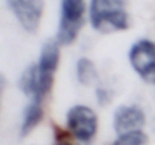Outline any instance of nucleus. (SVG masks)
I'll return each mask as SVG.
<instances>
[{"mask_svg":"<svg viewBox=\"0 0 155 145\" xmlns=\"http://www.w3.org/2000/svg\"><path fill=\"white\" fill-rule=\"evenodd\" d=\"M58 63L59 42L56 39H49L43 44L38 60L23 71L18 80L20 89L29 95L32 101L43 103L44 97L52 88Z\"/></svg>","mask_w":155,"mask_h":145,"instance_id":"nucleus-1","label":"nucleus"},{"mask_svg":"<svg viewBox=\"0 0 155 145\" xmlns=\"http://www.w3.org/2000/svg\"><path fill=\"white\" fill-rule=\"evenodd\" d=\"M91 27L101 33L120 32L129 27V15L125 0H91Z\"/></svg>","mask_w":155,"mask_h":145,"instance_id":"nucleus-2","label":"nucleus"},{"mask_svg":"<svg viewBox=\"0 0 155 145\" xmlns=\"http://www.w3.org/2000/svg\"><path fill=\"white\" fill-rule=\"evenodd\" d=\"M85 0H61L56 41L59 45L71 44L84 26Z\"/></svg>","mask_w":155,"mask_h":145,"instance_id":"nucleus-3","label":"nucleus"},{"mask_svg":"<svg viewBox=\"0 0 155 145\" xmlns=\"http://www.w3.org/2000/svg\"><path fill=\"white\" fill-rule=\"evenodd\" d=\"M70 133L82 143H90L97 131V116L87 106H73L67 113Z\"/></svg>","mask_w":155,"mask_h":145,"instance_id":"nucleus-4","label":"nucleus"},{"mask_svg":"<svg viewBox=\"0 0 155 145\" xmlns=\"http://www.w3.org/2000/svg\"><path fill=\"white\" fill-rule=\"evenodd\" d=\"M129 62L141 79L155 83V44L152 41H137L129 50Z\"/></svg>","mask_w":155,"mask_h":145,"instance_id":"nucleus-5","label":"nucleus"},{"mask_svg":"<svg viewBox=\"0 0 155 145\" xmlns=\"http://www.w3.org/2000/svg\"><path fill=\"white\" fill-rule=\"evenodd\" d=\"M5 2L25 30L35 32L38 29L44 11L43 0H5Z\"/></svg>","mask_w":155,"mask_h":145,"instance_id":"nucleus-6","label":"nucleus"},{"mask_svg":"<svg viewBox=\"0 0 155 145\" xmlns=\"http://www.w3.org/2000/svg\"><path fill=\"white\" fill-rule=\"evenodd\" d=\"M144 124V113L138 106H120L114 113V130L116 133L126 134L132 131H141Z\"/></svg>","mask_w":155,"mask_h":145,"instance_id":"nucleus-7","label":"nucleus"},{"mask_svg":"<svg viewBox=\"0 0 155 145\" xmlns=\"http://www.w3.org/2000/svg\"><path fill=\"white\" fill-rule=\"evenodd\" d=\"M43 118V103L38 101H32L29 100V103L25 107L23 112V119H21V127H20V134L26 136L29 134L41 121Z\"/></svg>","mask_w":155,"mask_h":145,"instance_id":"nucleus-8","label":"nucleus"},{"mask_svg":"<svg viewBox=\"0 0 155 145\" xmlns=\"http://www.w3.org/2000/svg\"><path fill=\"white\" fill-rule=\"evenodd\" d=\"M76 74H78V80H79V83H82V85H91V83H94L97 80L96 66L87 57H82V59L78 60Z\"/></svg>","mask_w":155,"mask_h":145,"instance_id":"nucleus-9","label":"nucleus"},{"mask_svg":"<svg viewBox=\"0 0 155 145\" xmlns=\"http://www.w3.org/2000/svg\"><path fill=\"white\" fill-rule=\"evenodd\" d=\"M147 137L141 131H132L126 134H120L111 145H146Z\"/></svg>","mask_w":155,"mask_h":145,"instance_id":"nucleus-10","label":"nucleus"},{"mask_svg":"<svg viewBox=\"0 0 155 145\" xmlns=\"http://www.w3.org/2000/svg\"><path fill=\"white\" fill-rule=\"evenodd\" d=\"M55 145H71V142L68 140V137L65 134V131H62L56 125H55Z\"/></svg>","mask_w":155,"mask_h":145,"instance_id":"nucleus-11","label":"nucleus"},{"mask_svg":"<svg viewBox=\"0 0 155 145\" xmlns=\"http://www.w3.org/2000/svg\"><path fill=\"white\" fill-rule=\"evenodd\" d=\"M96 94H97V101L104 106V104H107L108 101H110V94H108V91L107 89H104V88H99L97 91H96Z\"/></svg>","mask_w":155,"mask_h":145,"instance_id":"nucleus-12","label":"nucleus"}]
</instances>
